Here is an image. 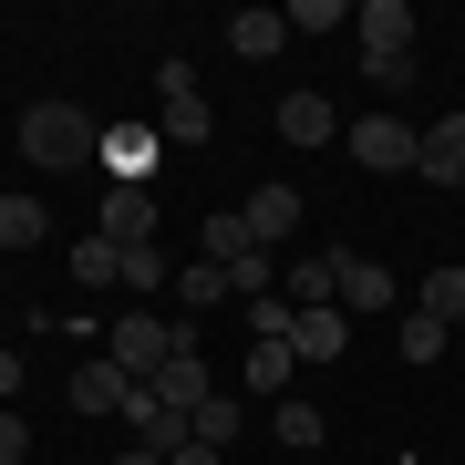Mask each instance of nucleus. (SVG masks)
<instances>
[{"instance_id": "nucleus-23", "label": "nucleus", "mask_w": 465, "mask_h": 465, "mask_svg": "<svg viewBox=\"0 0 465 465\" xmlns=\"http://www.w3.org/2000/svg\"><path fill=\"white\" fill-rule=\"evenodd\" d=\"M269 424H280V445H300V455H311V445H321V434H331V424H321V414H311V403H300V393H290V403H280V414H269Z\"/></svg>"}, {"instance_id": "nucleus-26", "label": "nucleus", "mask_w": 465, "mask_h": 465, "mask_svg": "<svg viewBox=\"0 0 465 465\" xmlns=\"http://www.w3.org/2000/svg\"><path fill=\"white\" fill-rule=\"evenodd\" d=\"M21 455H32V424H21L11 403H0V465H21Z\"/></svg>"}, {"instance_id": "nucleus-12", "label": "nucleus", "mask_w": 465, "mask_h": 465, "mask_svg": "<svg viewBox=\"0 0 465 465\" xmlns=\"http://www.w3.org/2000/svg\"><path fill=\"white\" fill-rule=\"evenodd\" d=\"M414 176H434V186H465V114H434V124H424Z\"/></svg>"}, {"instance_id": "nucleus-22", "label": "nucleus", "mask_w": 465, "mask_h": 465, "mask_svg": "<svg viewBox=\"0 0 465 465\" xmlns=\"http://www.w3.org/2000/svg\"><path fill=\"white\" fill-rule=\"evenodd\" d=\"M403 362H445V321H424V311H403Z\"/></svg>"}, {"instance_id": "nucleus-3", "label": "nucleus", "mask_w": 465, "mask_h": 465, "mask_svg": "<svg viewBox=\"0 0 465 465\" xmlns=\"http://www.w3.org/2000/svg\"><path fill=\"white\" fill-rule=\"evenodd\" d=\"M155 94H166V124H155V134H166L176 155H197L207 134H217V114H207V94H197V63H155Z\"/></svg>"}, {"instance_id": "nucleus-1", "label": "nucleus", "mask_w": 465, "mask_h": 465, "mask_svg": "<svg viewBox=\"0 0 465 465\" xmlns=\"http://www.w3.org/2000/svg\"><path fill=\"white\" fill-rule=\"evenodd\" d=\"M21 155L52 166V176H73V166L104 155V124L84 114V104H32V114H21Z\"/></svg>"}, {"instance_id": "nucleus-7", "label": "nucleus", "mask_w": 465, "mask_h": 465, "mask_svg": "<svg viewBox=\"0 0 465 465\" xmlns=\"http://www.w3.org/2000/svg\"><path fill=\"white\" fill-rule=\"evenodd\" d=\"M134 403H145V382H134V372L114 362V351L73 372V414H134Z\"/></svg>"}, {"instance_id": "nucleus-11", "label": "nucleus", "mask_w": 465, "mask_h": 465, "mask_svg": "<svg viewBox=\"0 0 465 465\" xmlns=\"http://www.w3.org/2000/svg\"><path fill=\"white\" fill-rule=\"evenodd\" d=\"M238 217H249L259 249H290V228H300V186H249V207H238Z\"/></svg>"}, {"instance_id": "nucleus-25", "label": "nucleus", "mask_w": 465, "mask_h": 465, "mask_svg": "<svg viewBox=\"0 0 465 465\" xmlns=\"http://www.w3.org/2000/svg\"><path fill=\"white\" fill-rule=\"evenodd\" d=\"M280 21H290V32H341L351 11H341V0H300V11H280Z\"/></svg>"}, {"instance_id": "nucleus-18", "label": "nucleus", "mask_w": 465, "mask_h": 465, "mask_svg": "<svg viewBox=\"0 0 465 465\" xmlns=\"http://www.w3.org/2000/svg\"><path fill=\"white\" fill-rule=\"evenodd\" d=\"M341 341H351L341 311H300V331H290V351H311V362H341Z\"/></svg>"}, {"instance_id": "nucleus-29", "label": "nucleus", "mask_w": 465, "mask_h": 465, "mask_svg": "<svg viewBox=\"0 0 465 465\" xmlns=\"http://www.w3.org/2000/svg\"><path fill=\"white\" fill-rule=\"evenodd\" d=\"M176 465H217V455H207V445H186V455H176Z\"/></svg>"}, {"instance_id": "nucleus-13", "label": "nucleus", "mask_w": 465, "mask_h": 465, "mask_svg": "<svg viewBox=\"0 0 465 465\" xmlns=\"http://www.w3.org/2000/svg\"><path fill=\"white\" fill-rule=\"evenodd\" d=\"M197 259H207V269H238V259H259L249 217H238V207H207V228H197Z\"/></svg>"}, {"instance_id": "nucleus-4", "label": "nucleus", "mask_w": 465, "mask_h": 465, "mask_svg": "<svg viewBox=\"0 0 465 465\" xmlns=\"http://www.w3.org/2000/svg\"><path fill=\"white\" fill-rule=\"evenodd\" d=\"M145 393L166 403V414H197V403L217 393V382H207V362H197V331H186V321H176V351H166V372H155Z\"/></svg>"}, {"instance_id": "nucleus-15", "label": "nucleus", "mask_w": 465, "mask_h": 465, "mask_svg": "<svg viewBox=\"0 0 465 465\" xmlns=\"http://www.w3.org/2000/svg\"><path fill=\"white\" fill-rule=\"evenodd\" d=\"M280 134H290L300 155H311V145H331V134H341V114H331L321 94H290V104H280Z\"/></svg>"}, {"instance_id": "nucleus-5", "label": "nucleus", "mask_w": 465, "mask_h": 465, "mask_svg": "<svg viewBox=\"0 0 465 465\" xmlns=\"http://www.w3.org/2000/svg\"><path fill=\"white\" fill-rule=\"evenodd\" d=\"M166 351H176V321H155V311H124V321H114V362H124L134 382L166 372Z\"/></svg>"}, {"instance_id": "nucleus-30", "label": "nucleus", "mask_w": 465, "mask_h": 465, "mask_svg": "<svg viewBox=\"0 0 465 465\" xmlns=\"http://www.w3.org/2000/svg\"><path fill=\"white\" fill-rule=\"evenodd\" d=\"M0 351H11V321H0Z\"/></svg>"}, {"instance_id": "nucleus-10", "label": "nucleus", "mask_w": 465, "mask_h": 465, "mask_svg": "<svg viewBox=\"0 0 465 465\" xmlns=\"http://www.w3.org/2000/svg\"><path fill=\"white\" fill-rule=\"evenodd\" d=\"M94 238H114V249H155V197H145V186H114Z\"/></svg>"}, {"instance_id": "nucleus-19", "label": "nucleus", "mask_w": 465, "mask_h": 465, "mask_svg": "<svg viewBox=\"0 0 465 465\" xmlns=\"http://www.w3.org/2000/svg\"><path fill=\"white\" fill-rule=\"evenodd\" d=\"M42 228H52L42 197H0V249H42Z\"/></svg>"}, {"instance_id": "nucleus-21", "label": "nucleus", "mask_w": 465, "mask_h": 465, "mask_svg": "<svg viewBox=\"0 0 465 465\" xmlns=\"http://www.w3.org/2000/svg\"><path fill=\"white\" fill-rule=\"evenodd\" d=\"M414 311H424V321H445V331H455V321H465V269H434V280L414 290Z\"/></svg>"}, {"instance_id": "nucleus-6", "label": "nucleus", "mask_w": 465, "mask_h": 465, "mask_svg": "<svg viewBox=\"0 0 465 465\" xmlns=\"http://www.w3.org/2000/svg\"><path fill=\"white\" fill-rule=\"evenodd\" d=\"M351 32H362V63H403L414 52V0H362Z\"/></svg>"}, {"instance_id": "nucleus-17", "label": "nucleus", "mask_w": 465, "mask_h": 465, "mask_svg": "<svg viewBox=\"0 0 465 465\" xmlns=\"http://www.w3.org/2000/svg\"><path fill=\"white\" fill-rule=\"evenodd\" d=\"M186 445H207V455H228V445H238V393H207L197 414H186Z\"/></svg>"}, {"instance_id": "nucleus-16", "label": "nucleus", "mask_w": 465, "mask_h": 465, "mask_svg": "<svg viewBox=\"0 0 465 465\" xmlns=\"http://www.w3.org/2000/svg\"><path fill=\"white\" fill-rule=\"evenodd\" d=\"M280 42H290V21H280V11H238V21H228V52H238V63H269Z\"/></svg>"}, {"instance_id": "nucleus-8", "label": "nucleus", "mask_w": 465, "mask_h": 465, "mask_svg": "<svg viewBox=\"0 0 465 465\" xmlns=\"http://www.w3.org/2000/svg\"><path fill=\"white\" fill-rule=\"evenodd\" d=\"M393 300H403V280H382V259H351L341 249V300H331L341 321H382Z\"/></svg>"}, {"instance_id": "nucleus-27", "label": "nucleus", "mask_w": 465, "mask_h": 465, "mask_svg": "<svg viewBox=\"0 0 465 465\" xmlns=\"http://www.w3.org/2000/svg\"><path fill=\"white\" fill-rule=\"evenodd\" d=\"M21 393V351H0V403H11Z\"/></svg>"}, {"instance_id": "nucleus-20", "label": "nucleus", "mask_w": 465, "mask_h": 465, "mask_svg": "<svg viewBox=\"0 0 465 465\" xmlns=\"http://www.w3.org/2000/svg\"><path fill=\"white\" fill-rule=\"evenodd\" d=\"M73 280H84V290H104V280H124V249H114V238H73Z\"/></svg>"}, {"instance_id": "nucleus-9", "label": "nucleus", "mask_w": 465, "mask_h": 465, "mask_svg": "<svg viewBox=\"0 0 465 465\" xmlns=\"http://www.w3.org/2000/svg\"><path fill=\"white\" fill-rule=\"evenodd\" d=\"M155 155H166V134H155V124H114L94 166L114 176V186H145V176H155Z\"/></svg>"}, {"instance_id": "nucleus-24", "label": "nucleus", "mask_w": 465, "mask_h": 465, "mask_svg": "<svg viewBox=\"0 0 465 465\" xmlns=\"http://www.w3.org/2000/svg\"><path fill=\"white\" fill-rule=\"evenodd\" d=\"M124 280H134V300H145V290H166L176 269H166V249H124Z\"/></svg>"}, {"instance_id": "nucleus-2", "label": "nucleus", "mask_w": 465, "mask_h": 465, "mask_svg": "<svg viewBox=\"0 0 465 465\" xmlns=\"http://www.w3.org/2000/svg\"><path fill=\"white\" fill-rule=\"evenodd\" d=\"M341 145H351V166L403 176V166L424 155V124H414V114H351V124H341Z\"/></svg>"}, {"instance_id": "nucleus-28", "label": "nucleus", "mask_w": 465, "mask_h": 465, "mask_svg": "<svg viewBox=\"0 0 465 465\" xmlns=\"http://www.w3.org/2000/svg\"><path fill=\"white\" fill-rule=\"evenodd\" d=\"M114 465H166V455H145V445H134V455H114Z\"/></svg>"}, {"instance_id": "nucleus-14", "label": "nucleus", "mask_w": 465, "mask_h": 465, "mask_svg": "<svg viewBox=\"0 0 465 465\" xmlns=\"http://www.w3.org/2000/svg\"><path fill=\"white\" fill-rule=\"evenodd\" d=\"M290 372H300L290 341H249V362H238V382H249V393H269V403H290Z\"/></svg>"}]
</instances>
